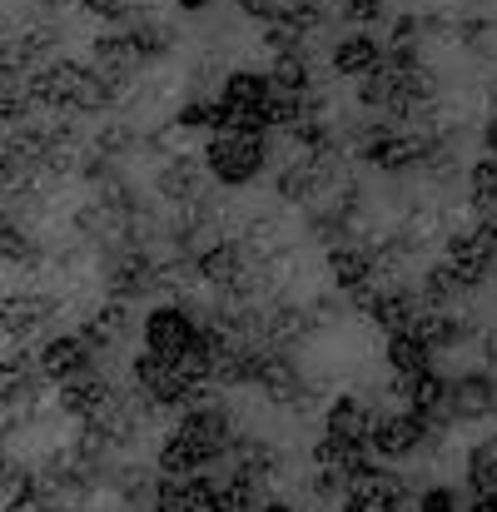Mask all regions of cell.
<instances>
[{"label":"cell","mask_w":497,"mask_h":512,"mask_svg":"<svg viewBox=\"0 0 497 512\" xmlns=\"http://www.w3.org/2000/svg\"><path fill=\"white\" fill-rule=\"evenodd\" d=\"M209 174L224 184H249L264 170V140L259 135H214L209 140Z\"/></svg>","instance_id":"obj_1"},{"label":"cell","mask_w":497,"mask_h":512,"mask_svg":"<svg viewBox=\"0 0 497 512\" xmlns=\"http://www.w3.org/2000/svg\"><path fill=\"white\" fill-rule=\"evenodd\" d=\"M194 343H199V324L184 314V309H155L150 319H145V353H155V358H165V363H179V358H189L194 353Z\"/></svg>","instance_id":"obj_2"},{"label":"cell","mask_w":497,"mask_h":512,"mask_svg":"<svg viewBox=\"0 0 497 512\" xmlns=\"http://www.w3.org/2000/svg\"><path fill=\"white\" fill-rule=\"evenodd\" d=\"M428 438V428L413 418V413H373V428H368V448L378 458H408L418 453Z\"/></svg>","instance_id":"obj_3"},{"label":"cell","mask_w":497,"mask_h":512,"mask_svg":"<svg viewBox=\"0 0 497 512\" xmlns=\"http://www.w3.org/2000/svg\"><path fill=\"white\" fill-rule=\"evenodd\" d=\"M497 408V383L488 373H463L448 383V418H488Z\"/></svg>","instance_id":"obj_4"},{"label":"cell","mask_w":497,"mask_h":512,"mask_svg":"<svg viewBox=\"0 0 497 512\" xmlns=\"http://www.w3.org/2000/svg\"><path fill=\"white\" fill-rule=\"evenodd\" d=\"M333 70H338V75H353V80L378 75V70H383V50H378V40H373V35H348V40L333 50Z\"/></svg>","instance_id":"obj_5"},{"label":"cell","mask_w":497,"mask_h":512,"mask_svg":"<svg viewBox=\"0 0 497 512\" xmlns=\"http://www.w3.org/2000/svg\"><path fill=\"white\" fill-rule=\"evenodd\" d=\"M423 140H413V135H388V130H378L373 140H368V160L378 165V170H403V165H413V160H423Z\"/></svg>","instance_id":"obj_6"},{"label":"cell","mask_w":497,"mask_h":512,"mask_svg":"<svg viewBox=\"0 0 497 512\" xmlns=\"http://www.w3.org/2000/svg\"><path fill=\"white\" fill-rule=\"evenodd\" d=\"M368 428H373V413H368L358 398H338L329 408V438H338V443L368 448Z\"/></svg>","instance_id":"obj_7"},{"label":"cell","mask_w":497,"mask_h":512,"mask_svg":"<svg viewBox=\"0 0 497 512\" xmlns=\"http://www.w3.org/2000/svg\"><path fill=\"white\" fill-rule=\"evenodd\" d=\"M254 383L274 398V403H294L304 388H299V373H294V363L289 358H279V353H269V358H259V373H254Z\"/></svg>","instance_id":"obj_8"},{"label":"cell","mask_w":497,"mask_h":512,"mask_svg":"<svg viewBox=\"0 0 497 512\" xmlns=\"http://www.w3.org/2000/svg\"><path fill=\"white\" fill-rule=\"evenodd\" d=\"M388 363H393L398 378H418V373L433 368V348L418 339V334H393L388 339Z\"/></svg>","instance_id":"obj_9"},{"label":"cell","mask_w":497,"mask_h":512,"mask_svg":"<svg viewBox=\"0 0 497 512\" xmlns=\"http://www.w3.org/2000/svg\"><path fill=\"white\" fill-rule=\"evenodd\" d=\"M329 269H333V279H338V289H363V284H373V259L363 254V249H333L329 254Z\"/></svg>","instance_id":"obj_10"},{"label":"cell","mask_w":497,"mask_h":512,"mask_svg":"<svg viewBox=\"0 0 497 512\" xmlns=\"http://www.w3.org/2000/svg\"><path fill=\"white\" fill-rule=\"evenodd\" d=\"M199 274L209 279V284H239L244 279V254H239V244H219V249H209L204 259H199Z\"/></svg>","instance_id":"obj_11"},{"label":"cell","mask_w":497,"mask_h":512,"mask_svg":"<svg viewBox=\"0 0 497 512\" xmlns=\"http://www.w3.org/2000/svg\"><path fill=\"white\" fill-rule=\"evenodd\" d=\"M418 314H423V309H418L408 294H383V299H378V309H373V319H378L388 334H413Z\"/></svg>","instance_id":"obj_12"},{"label":"cell","mask_w":497,"mask_h":512,"mask_svg":"<svg viewBox=\"0 0 497 512\" xmlns=\"http://www.w3.org/2000/svg\"><path fill=\"white\" fill-rule=\"evenodd\" d=\"M274 95H304L309 90V65L299 60V55H284L279 65H274Z\"/></svg>","instance_id":"obj_13"},{"label":"cell","mask_w":497,"mask_h":512,"mask_svg":"<svg viewBox=\"0 0 497 512\" xmlns=\"http://www.w3.org/2000/svg\"><path fill=\"white\" fill-rule=\"evenodd\" d=\"M473 204H478V214L497 219V160H483L473 170Z\"/></svg>","instance_id":"obj_14"},{"label":"cell","mask_w":497,"mask_h":512,"mask_svg":"<svg viewBox=\"0 0 497 512\" xmlns=\"http://www.w3.org/2000/svg\"><path fill=\"white\" fill-rule=\"evenodd\" d=\"M279 189H284V199H309L314 189H319V170H284L279 174Z\"/></svg>","instance_id":"obj_15"},{"label":"cell","mask_w":497,"mask_h":512,"mask_svg":"<svg viewBox=\"0 0 497 512\" xmlns=\"http://www.w3.org/2000/svg\"><path fill=\"white\" fill-rule=\"evenodd\" d=\"M418 512H463V503H458V493H448V488H433V493H423Z\"/></svg>","instance_id":"obj_16"},{"label":"cell","mask_w":497,"mask_h":512,"mask_svg":"<svg viewBox=\"0 0 497 512\" xmlns=\"http://www.w3.org/2000/svg\"><path fill=\"white\" fill-rule=\"evenodd\" d=\"M468 45H473L478 55H493L497 50V25H473V30H468Z\"/></svg>","instance_id":"obj_17"},{"label":"cell","mask_w":497,"mask_h":512,"mask_svg":"<svg viewBox=\"0 0 497 512\" xmlns=\"http://www.w3.org/2000/svg\"><path fill=\"white\" fill-rule=\"evenodd\" d=\"M179 125H214V105H184Z\"/></svg>","instance_id":"obj_18"},{"label":"cell","mask_w":497,"mask_h":512,"mask_svg":"<svg viewBox=\"0 0 497 512\" xmlns=\"http://www.w3.org/2000/svg\"><path fill=\"white\" fill-rule=\"evenodd\" d=\"M343 10H348V15H358V20H378L383 0H343Z\"/></svg>","instance_id":"obj_19"},{"label":"cell","mask_w":497,"mask_h":512,"mask_svg":"<svg viewBox=\"0 0 497 512\" xmlns=\"http://www.w3.org/2000/svg\"><path fill=\"white\" fill-rule=\"evenodd\" d=\"M393 40H398V45H413V40H418V20H398V25H393Z\"/></svg>","instance_id":"obj_20"},{"label":"cell","mask_w":497,"mask_h":512,"mask_svg":"<svg viewBox=\"0 0 497 512\" xmlns=\"http://www.w3.org/2000/svg\"><path fill=\"white\" fill-rule=\"evenodd\" d=\"M75 363H80V348L75 343H60L55 348V368H75Z\"/></svg>","instance_id":"obj_21"},{"label":"cell","mask_w":497,"mask_h":512,"mask_svg":"<svg viewBox=\"0 0 497 512\" xmlns=\"http://www.w3.org/2000/svg\"><path fill=\"white\" fill-rule=\"evenodd\" d=\"M90 10H105V15H120L125 5H120V0H90Z\"/></svg>","instance_id":"obj_22"},{"label":"cell","mask_w":497,"mask_h":512,"mask_svg":"<svg viewBox=\"0 0 497 512\" xmlns=\"http://www.w3.org/2000/svg\"><path fill=\"white\" fill-rule=\"evenodd\" d=\"M488 150L497 155V115H493V125H488Z\"/></svg>","instance_id":"obj_23"},{"label":"cell","mask_w":497,"mask_h":512,"mask_svg":"<svg viewBox=\"0 0 497 512\" xmlns=\"http://www.w3.org/2000/svg\"><path fill=\"white\" fill-rule=\"evenodd\" d=\"M209 0H179V10H204Z\"/></svg>","instance_id":"obj_24"},{"label":"cell","mask_w":497,"mask_h":512,"mask_svg":"<svg viewBox=\"0 0 497 512\" xmlns=\"http://www.w3.org/2000/svg\"><path fill=\"white\" fill-rule=\"evenodd\" d=\"M259 512H294V508H284V503H264Z\"/></svg>","instance_id":"obj_25"},{"label":"cell","mask_w":497,"mask_h":512,"mask_svg":"<svg viewBox=\"0 0 497 512\" xmlns=\"http://www.w3.org/2000/svg\"><path fill=\"white\" fill-rule=\"evenodd\" d=\"M488 358H493V363H497V334H493V339H488Z\"/></svg>","instance_id":"obj_26"}]
</instances>
